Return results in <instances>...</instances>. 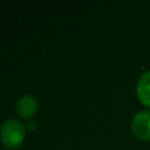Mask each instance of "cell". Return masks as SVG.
Listing matches in <instances>:
<instances>
[{"instance_id": "obj_1", "label": "cell", "mask_w": 150, "mask_h": 150, "mask_svg": "<svg viewBox=\"0 0 150 150\" xmlns=\"http://www.w3.org/2000/svg\"><path fill=\"white\" fill-rule=\"evenodd\" d=\"M2 143L8 148H16L21 144L25 136V128L18 120H7L0 129Z\"/></svg>"}, {"instance_id": "obj_2", "label": "cell", "mask_w": 150, "mask_h": 150, "mask_svg": "<svg viewBox=\"0 0 150 150\" xmlns=\"http://www.w3.org/2000/svg\"><path fill=\"white\" fill-rule=\"evenodd\" d=\"M132 132L143 141L150 139V110L143 109L136 112L131 121Z\"/></svg>"}, {"instance_id": "obj_3", "label": "cell", "mask_w": 150, "mask_h": 150, "mask_svg": "<svg viewBox=\"0 0 150 150\" xmlns=\"http://www.w3.org/2000/svg\"><path fill=\"white\" fill-rule=\"evenodd\" d=\"M136 95L143 104L150 107V70L139 76L136 84Z\"/></svg>"}, {"instance_id": "obj_4", "label": "cell", "mask_w": 150, "mask_h": 150, "mask_svg": "<svg viewBox=\"0 0 150 150\" xmlns=\"http://www.w3.org/2000/svg\"><path fill=\"white\" fill-rule=\"evenodd\" d=\"M36 109H38V102L30 95H23L16 102V110L19 115L23 118H28L33 116Z\"/></svg>"}, {"instance_id": "obj_5", "label": "cell", "mask_w": 150, "mask_h": 150, "mask_svg": "<svg viewBox=\"0 0 150 150\" xmlns=\"http://www.w3.org/2000/svg\"><path fill=\"white\" fill-rule=\"evenodd\" d=\"M26 127L28 128V130H32V129L35 128V122L34 121H29V122H27V125Z\"/></svg>"}]
</instances>
